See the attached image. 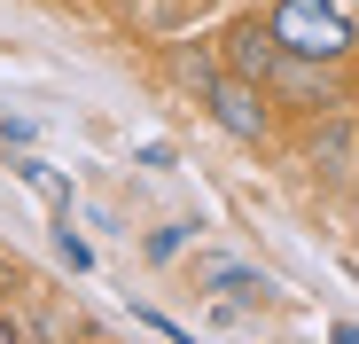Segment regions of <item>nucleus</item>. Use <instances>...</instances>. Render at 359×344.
Segmentation results:
<instances>
[{
  "label": "nucleus",
  "mask_w": 359,
  "mask_h": 344,
  "mask_svg": "<svg viewBox=\"0 0 359 344\" xmlns=\"http://www.w3.org/2000/svg\"><path fill=\"white\" fill-rule=\"evenodd\" d=\"M266 24H273V39L289 55H305V63H344L351 55V16L336 0H281Z\"/></svg>",
  "instance_id": "nucleus-1"
},
{
  "label": "nucleus",
  "mask_w": 359,
  "mask_h": 344,
  "mask_svg": "<svg viewBox=\"0 0 359 344\" xmlns=\"http://www.w3.org/2000/svg\"><path fill=\"white\" fill-rule=\"evenodd\" d=\"M196 79H203V102H211V118L234 133V141H266V94H258V79H243V71H234V79H219V71H203V63H188Z\"/></svg>",
  "instance_id": "nucleus-2"
},
{
  "label": "nucleus",
  "mask_w": 359,
  "mask_h": 344,
  "mask_svg": "<svg viewBox=\"0 0 359 344\" xmlns=\"http://www.w3.org/2000/svg\"><path fill=\"white\" fill-rule=\"evenodd\" d=\"M226 63L243 71V79H258V86H266V71L281 63V39H273V24H266V16H243V24L226 32Z\"/></svg>",
  "instance_id": "nucleus-3"
},
{
  "label": "nucleus",
  "mask_w": 359,
  "mask_h": 344,
  "mask_svg": "<svg viewBox=\"0 0 359 344\" xmlns=\"http://www.w3.org/2000/svg\"><path fill=\"white\" fill-rule=\"evenodd\" d=\"M211 290H219L226 305H243V298H258V305H266L273 282H266V274H250V266H211Z\"/></svg>",
  "instance_id": "nucleus-4"
},
{
  "label": "nucleus",
  "mask_w": 359,
  "mask_h": 344,
  "mask_svg": "<svg viewBox=\"0 0 359 344\" xmlns=\"http://www.w3.org/2000/svg\"><path fill=\"white\" fill-rule=\"evenodd\" d=\"M16 180H24V188H39L47 204H71V180H63L55 164H39V157H16Z\"/></svg>",
  "instance_id": "nucleus-5"
},
{
  "label": "nucleus",
  "mask_w": 359,
  "mask_h": 344,
  "mask_svg": "<svg viewBox=\"0 0 359 344\" xmlns=\"http://www.w3.org/2000/svg\"><path fill=\"white\" fill-rule=\"evenodd\" d=\"M55 251L71 258V274H86V266H94V251H86V243L71 235V204H63V219H55Z\"/></svg>",
  "instance_id": "nucleus-6"
},
{
  "label": "nucleus",
  "mask_w": 359,
  "mask_h": 344,
  "mask_svg": "<svg viewBox=\"0 0 359 344\" xmlns=\"http://www.w3.org/2000/svg\"><path fill=\"white\" fill-rule=\"evenodd\" d=\"M180 243H188V227H156V235H149V258H172Z\"/></svg>",
  "instance_id": "nucleus-7"
},
{
  "label": "nucleus",
  "mask_w": 359,
  "mask_h": 344,
  "mask_svg": "<svg viewBox=\"0 0 359 344\" xmlns=\"http://www.w3.org/2000/svg\"><path fill=\"white\" fill-rule=\"evenodd\" d=\"M0 344H16V321H8V313H0Z\"/></svg>",
  "instance_id": "nucleus-8"
}]
</instances>
